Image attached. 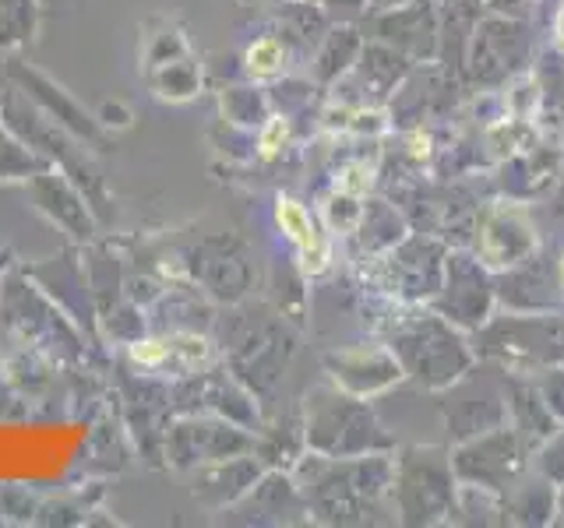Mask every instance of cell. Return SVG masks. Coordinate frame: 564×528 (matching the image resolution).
<instances>
[{"label": "cell", "mask_w": 564, "mask_h": 528, "mask_svg": "<svg viewBox=\"0 0 564 528\" xmlns=\"http://www.w3.org/2000/svg\"><path fill=\"white\" fill-rule=\"evenodd\" d=\"M381 339L395 352L405 381L420 392H448L480 363L473 334L455 328L427 304H395Z\"/></svg>", "instance_id": "7a4b0ae2"}, {"label": "cell", "mask_w": 564, "mask_h": 528, "mask_svg": "<svg viewBox=\"0 0 564 528\" xmlns=\"http://www.w3.org/2000/svg\"><path fill=\"white\" fill-rule=\"evenodd\" d=\"M533 35H529L525 18L519 14H498L484 11L476 18L466 46V75L473 85L498 92L516 75L533 64Z\"/></svg>", "instance_id": "52a82bcc"}, {"label": "cell", "mask_w": 564, "mask_h": 528, "mask_svg": "<svg viewBox=\"0 0 564 528\" xmlns=\"http://www.w3.org/2000/svg\"><path fill=\"white\" fill-rule=\"evenodd\" d=\"M452 525H484V528L487 525H508L505 493H494L487 486H473V483H458Z\"/></svg>", "instance_id": "f1b7e54d"}, {"label": "cell", "mask_w": 564, "mask_h": 528, "mask_svg": "<svg viewBox=\"0 0 564 528\" xmlns=\"http://www.w3.org/2000/svg\"><path fill=\"white\" fill-rule=\"evenodd\" d=\"M554 525H564V483L554 490Z\"/></svg>", "instance_id": "b9f144b4"}, {"label": "cell", "mask_w": 564, "mask_h": 528, "mask_svg": "<svg viewBox=\"0 0 564 528\" xmlns=\"http://www.w3.org/2000/svg\"><path fill=\"white\" fill-rule=\"evenodd\" d=\"M229 515H237V521H254V525L311 521L304 493H300L290 469H264L258 475V483L240 501L229 504Z\"/></svg>", "instance_id": "2e32d148"}, {"label": "cell", "mask_w": 564, "mask_h": 528, "mask_svg": "<svg viewBox=\"0 0 564 528\" xmlns=\"http://www.w3.org/2000/svg\"><path fill=\"white\" fill-rule=\"evenodd\" d=\"M536 387L546 398V405H551V413L564 422V366H551L536 374Z\"/></svg>", "instance_id": "8d00e7d4"}, {"label": "cell", "mask_w": 564, "mask_h": 528, "mask_svg": "<svg viewBox=\"0 0 564 528\" xmlns=\"http://www.w3.org/2000/svg\"><path fill=\"white\" fill-rule=\"evenodd\" d=\"M35 22H40L35 0H0V46H25L35 35Z\"/></svg>", "instance_id": "836d02e7"}, {"label": "cell", "mask_w": 564, "mask_h": 528, "mask_svg": "<svg viewBox=\"0 0 564 528\" xmlns=\"http://www.w3.org/2000/svg\"><path fill=\"white\" fill-rule=\"evenodd\" d=\"M501 387H505V402H508V422L525 437L529 448H536L543 437H551L561 427V419L551 413V405H546V398L540 395L536 377L501 374Z\"/></svg>", "instance_id": "603a6c76"}, {"label": "cell", "mask_w": 564, "mask_h": 528, "mask_svg": "<svg viewBox=\"0 0 564 528\" xmlns=\"http://www.w3.org/2000/svg\"><path fill=\"white\" fill-rule=\"evenodd\" d=\"M480 363L501 374L536 377L564 366V307L561 310H498L473 334Z\"/></svg>", "instance_id": "3957f363"}, {"label": "cell", "mask_w": 564, "mask_h": 528, "mask_svg": "<svg viewBox=\"0 0 564 528\" xmlns=\"http://www.w3.org/2000/svg\"><path fill=\"white\" fill-rule=\"evenodd\" d=\"M448 458L458 483L487 486L494 493H508L533 469V448L525 444V437L511 422L476 433L469 440H458V444L448 448Z\"/></svg>", "instance_id": "9c48e42d"}, {"label": "cell", "mask_w": 564, "mask_h": 528, "mask_svg": "<svg viewBox=\"0 0 564 528\" xmlns=\"http://www.w3.org/2000/svg\"><path fill=\"white\" fill-rule=\"evenodd\" d=\"M360 211H364V198L357 194H346V190H328L322 198V222L328 233H343L352 237V229L360 222Z\"/></svg>", "instance_id": "e575fe53"}, {"label": "cell", "mask_w": 564, "mask_h": 528, "mask_svg": "<svg viewBox=\"0 0 564 528\" xmlns=\"http://www.w3.org/2000/svg\"><path fill=\"white\" fill-rule=\"evenodd\" d=\"M11 78L18 81V92H22L29 102H35V110L46 113L53 123H61L67 134H75L78 141H88V145H102L106 141L102 123L96 117H88L61 85H53L46 75H40V70H32L22 61H11Z\"/></svg>", "instance_id": "ac0fdd59"}, {"label": "cell", "mask_w": 564, "mask_h": 528, "mask_svg": "<svg viewBox=\"0 0 564 528\" xmlns=\"http://www.w3.org/2000/svg\"><path fill=\"white\" fill-rule=\"evenodd\" d=\"M43 169L50 163L40 152H32L11 128H0V180H32Z\"/></svg>", "instance_id": "d6a6232c"}, {"label": "cell", "mask_w": 564, "mask_h": 528, "mask_svg": "<svg viewBox=\"0 0 564 528\" xmlns=\"http://www.w3.org/2000/svg\"><path fill=\"white\" fill-rule=\"evenodd\" d=\"M416 64L405 57V53H399L395 46H388L381 40H370L367 35V43L360 50V57L357 64H352V70L346 78H352L360 85V99L367 106H384L388 110V99H392L399 92V85L410 78V70Z\"/></svg>", "instance_id": "ffe728a7"}, {"label": "cell", "mask_w": 564, "mask_h": 528, "mask_svg": "<svg viewBox=\"0 0 564 528\" xmlns=\"http://www.w3.org/2000/svg\"><path fill=\"white\" fill-rule=\"evenodd\" d=\"M441 416H445V430L452 437V444L469 440L476 433H487L494 427H505L508 422L505 387H484L480 395L476 392L455 395L448 402H441Z\"/></svg>", "instance_id": "7402d4cb"}, {"label": "cell", "mask_w": 564, "mask_h": 528, "mask_svg": "<svg viewBox=\"0 0 564 528\" xmlns=\"http://www.w3.org/2000/svg\"><path fill=\"white\" fill-rule=\"evenodd\" d=\"M466 246L494 275L516 268V264L540 254L543 237H540V226L533 216V205L516 201V198H501L498 194V198L480 205V211H476L473 237Z\"/></svg>", "instance_id": "ba28073f"}, {"label": "cell", "mask_w": 564, "mask_h": 528, "mask_svg": "<svg viewBox=\"0 0 564 528\" xmlns=\"http://www.w3.org/2000/svg\"><path fill=\"white\" fill-rule=\"evenodd\" d=\"M293 356V334L279 317H247L240 342L234 345V374L251 387L254 395L272 392L282 370Z\"/></svg>", "instance_id": "7c38bea8"}, {"label": "cell", "mask_w": 564, "mask_h": 528, "mask_svg": "<svg viewBox=\"0 0 564 528\" xmlns=\"http://www.w3.org/2000/svg\"><path fill=\"white\" fill-rule=\"evenodd\" d=\"M445 240L410 229L392 251L378 257H360L367 264L364 282L375 293L392 299V304H431L441 289V278H445Z\"/></svg>", "instance_id": "8992f818"}, {"label": "cell", "mask_w": 564, "mask_h": 528, "mask_svg": "<svg viewBox=\"0 0 564 528\" xmlns=\"http://www.w3.org/2000/svg\"><path fill=\"white\" fill-rule=\"evenodd\" d=\"M557 275H561V289H564V254L557 257Z\"/></svg>", "instance_id": "7bdbcfd3"}, {"label": "cell", "mask_w": 564, "mask_h": 528, "mask_svg": "<svg viewBox=\"0 0 564 528\" xmlns=\"http://www.w3.org/2000/svg\"><path fill=\"white\" fill-rule=\"evenodd\" d=\"M317 525H392L395 451L328 458L304 451L290 469Z\"/></svg>", "instance_id": "6da1fadb"}, {"label": "cell", "mask_w": 564, "mask_h": 528, "mask_svg": "<svg viewBox=\"0 0 564 528\" xmlns=\"http://www.w3.org/2000/svg\"><path fill=\"white\" fill-rule=\"evenodd\" d=\"M145 78L152 85V92L159 99H170V102H187L198 96L202 88V70L194 64V57H176L170 64H159L152 70H145Z\"/></svg>", "instance_id": "4dcf8cb0"}, {"label": "cell", "mask_w": 564, "mask_h": 528, "mask_svg": "<svg viewBox=\"0 0 564 528\" xmlns=\"http://www.w3.org/2000/svg\"><path fill=\"white\" fill-rule=\"evenodd\" d=\"M498 286V310H561L564 289L557 275V261H551L543 251L516 268L494 275Z\"/></svg>", "instance_id": "e0dca14e"}, {"label": "cell", "mask_w": 564, "mask_h": 528, "mask_svg": "<svg viewBox=\"0 0 564 528\" xmlns=\"http://www.w3.org/2000/svg\"><path fill=\"white\" fill-rule=\"evenodd\" d=\"M402 4H410V0H370L367 14H378V11H388V8H402Z\"/></svg>", "instance_id": "60d3db41"}, {"label": "cell", "mask_w": 564, "mask_h": 528, "mask_svg": "<svg viewBox=\"0 0 564 528\" xmlns=\"http://www.w3.org/2000/svg\"><path fill=\"white\" fill-rule=\"evenodd\" d=\"M29 190L35 198V208L46 211V216L57 222L61 229H67L75 240H88L96 233L93 211H88V198L78 190V184L64 176L61 169H43L29 180Z\"/></svg>", "instance_id": "d6986e66"}, {"label": "cell", "mask_w": 564, "mask_h": 528, "mask_svg": "<svg viewBox=\"0 0 564 528\" xmlns=\"http://www.w3.org/2000/svg\"><path fill=\"white\" fill-rule=\"evenodd\" d=\"M293 57V46L279 32H264L243 50V75L251 81H279L290 70Z\"/></svg>", "instance_id": "83f0119b"}, {"label": "cell", "mask_w": 564, "mask_h": 528, "mask_svg": "<svg viewBox=\"0 0 564 528\" xmlns=\"http://www.w3.org/2000/svg\"><path fill=\"white\" fill-rule=\"evenodd\" d=\"M223 120L229 128H240V131H258L264 120L272 117V102L269 96L261 92L254 85H234V88H223Z\"/></svg>", "instance_id": "f546056e"}, {"label": "cell", "mask_w": 564, "mask_h": 528, "mask_svg": "<svg viewBox=\"0 0 564 528\" xmlns=\"http://www.w3.org/2000/svg\"><path fill=\"white\" fill-rule=\"evenodd\" d=\"M325 11H328V18L332 14H339V11H367V4L370 0H317Z\"/></svg>", "instance_id": "f35d334b"}, {"label": "cell", "mask_w": 564, "mask_h": 528, "mask_svg": "<svg viewBox=\"0 0 564 528\" xmlns=\"http://www.w3.org/2000/svg\"><path fill=\"white\" fill-rule=\"evenodd\" d=\"M261 472H264V462H261V458H258L254 451L234 454V458H223V462L205 465L198 493L212 497V504H216V507H229V504L240 501L243 493L258 483V475H261Z\"/></svg>", "instance_id": "484cf974"}, {"label": "cell", "mask_w": 564, "mask_h": 528, "mask_svg": "<svg viewBox=\"0 0 564 528\" xmlns=\"http://www.w3.org/2000/svg\"><path fill=\"white\" fill-rule=\"evenodd\" d=\"M364 43H367L364 29L349 25V22L328 25V32L322 35V43H317L314 53H311V81L322 85V88L339 85L352 70V64H357Z\"/></svg>", "instance_id": "d4e9b609"}, {"label": "cell", "mask_w": 564, "mask_h": 528, "mask_svg": "<svg viewBox=\"0 0 564 528\" xmlns=\"http://www.w3.org/2000/svg\"><path fill=\"white\" fill-rule=\"evenodd\" d=\"M304 440L307 451L328 458H352V454H375L395 451V437L388 433L381 416L367 398H357L343 387L317 384L304 398Z\"/></svg>", "instance_id": "277c9868"}, {"label": "cell", "mask_w": 564, "mask_h": 528, "mask_svg": "<svg viewBox=\"0 0 564 528\" xmlns=\"http://www.w3.org/2000/svg\"><path fill=\"white\" fill-rule=\"evenodd\" d=\"M410 219L405 211L399 208V201L384 198V194H367L364 198V211H360V222L352 229V243H357V254L360 257H378L410 233Z\"/></svg>", "instance_id": "cb8c5ba5"}, {"label": "cell", "mask_w": 564, "mask_h": 528, "mask_svg": "<svg viewBox=\"0 0 564 528\" xmlns=\"http://www.w3.org/2000/svg\"><path fill=\"white\" fill-rule=\"evenodd\" d=\"M370 18V40H381L405 53L413 64L437 61L441 50V0H410Z\"/></svg>", "instance_id": "4fadbf2b"}, {"label": "cell", "mask_w": 564, "mask_h": 528, "mask_svg": "<svg viewBox=\"0 0 564 528\" xmlns=\"http://www.w3.org/2000/svg\"><path fill=\"white\" fill-rule=\"evenodd\" d=\"M554 50H557V57L564 61V4L557 8V18H554Z\"/></svg>", "instance_id": "ab89813d"}, {"label": "cell", "mask_w": 564, "mask_h": 528, "mask_svg": "<svg viewBox=\"0 0 564 528\" xmlns=\"http://www.w3.org/2000/svg\"><path fill=\"white\" fill-rule=\"evenodd\" d=\"M254 430L240 427L234 419H187L170 437V454L176 465H212L223 458L254 451Z\"/></svg>", "instance_id": "5bb4252c"}, {"label": "cell", "mask_w": 564, "mask_h": 528, "mask_svg": "<svg viewBox=\"0 0 564 528\" xmlns=\"http://www.w3.org/2000/svg\"><path fill=\"white\" fill-rule=\"evenodd\" d=\"M554 483H546L543 475L529 469L522 480L505 493L508 504V525L525 528H546L554 525Z\"/></svg>", "instance_id": "4316f807"}, {"label": "cell", "mask_w": 564, "mask_h": 528, "mask_svg": "<svg viewBox=\"0 0 564 528\" xmlns=\"http://www.w3.org/2000/svg\"><path fill=\"white\" fill-rule=\"evenodd\" d=\"M455 493H458V480H455L448 448H437V444L395 448L392 507H395L399 525L405 528L452 525Z\"/></svg>", "instance_id": "5b68a950"}, {"label": "cell", "mask_w": 564, "mask_h": 528, "mask_svg": "<svg viewBox=\"0 0 564 528\" xmlns=\"http://www.w3.org/2000/svg\"><path fill=\"white\" fill-rule=\"evenodd\" d=\"M561 173H564V148L536 141L533 148L501 158L494 184H498L501 198H516V201L533 205L540 198H551V194L561 187Z\"/></svg>", "instance_id": "9a60e30c"}, {"label": "cell", "mask_w": 564, "mask_h": 528, "mask_svg": "<svg viewBox=\"0 0 564 528\" xmlns=\"http://www.w3.org/2000/svg\"><path fill=\"white\" fill-rule=\"evenodd\" d=\"M275 226L282 229V237L293 243V251L300 257V268L307 275H322L332 264V240L328 229L317 211H311L304 201L296 198H279L275 201Z\"/></svg>", "instance_id": "44dd1931"}, {"label": "cell", "mask_w": 564, "mask_h": 528, "mask_svg": "<svg viewBox=\"0 0 564 528\" xmlns=\"http://www.w3.org/2000/svg\"><path fill=\"white\" fill-rule=\"evenodd\" d=\"M325 374L335 387L343 392L375 402L388 395L392 387L405 381L395 352L388 349L384 339H367V342H349L325 352Z\"/></svg>", "instance_id": "8fae6325"}, {"label": "cell", "mask_w": 564, "mask_h": 528, "mask_svg": "<svg viewBox=\"0 0 564 528\" xmlns=\"http://www.w3.org/2000/svg\"><path fill=\"white\" fill-rule=\"evenodd\" d=\"M99 123H102V128H131V120H134V113L128 110V106H123L120 99L117 102H106L102 106V110H99V117H96Z\"/></svg>", "instance_id": "74e56055"}, {"label": "cell", "mask_w": 564, "mask_h": 528, "mask_svg": "<svg viewBox=\"0 0 564 528\" xmlns=\"http://www.w3.org/2000/svg\"><path fill=\"white\" fill-rule=\"evenodd\" d=\"M533 472L543 475V480L554 483V486L564 483V422L533 448Z\"/></svg>", "instance_id": "d590c367"}, {"label": "cell", "mask_w": 564, "mask_h": 528, "mask_svg": "<svg viewBox=\"0 0 564 528\" xmlns=\"http://www.w3.org/2000/svg\"><path fill=\"white\" fill-rule=\"evenodd\" d=\"M427 307H434L441 317H448L455 328L476 334L494 314H498L494 272L469 251V246H448L445 278H441V289Z\"/></svg>", "instance_id": "30bf717a"}, {"label": "cell", "mask_w": 564, "mask_h": 528, "mask_svg": "<svg viewBox=\"0 0 564 528\" xmlns=\"http://www.w3.org/2000/svg\"><path fill=\"white\" fill-rule=\"evenodd\" d=\"M191 46L184 40V32L173 22H163V18H152L145 25V35H141V61H145V70L170 64L176 57H187Z\"/></svg>", "instance_id": "1f68e13d"}]
</instances>
